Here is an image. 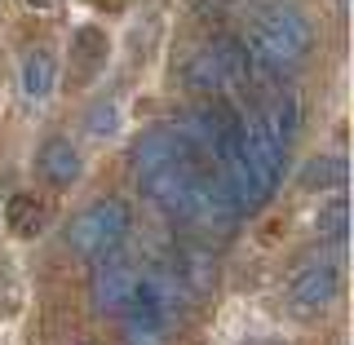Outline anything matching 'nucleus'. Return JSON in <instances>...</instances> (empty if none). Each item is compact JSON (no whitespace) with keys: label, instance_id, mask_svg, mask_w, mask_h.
I'll return each instance as SVG.
<instances>
[{"label":"nucleus","instance_id":"nucleus-1","mask_svg":"<svg viewBox=\"0 0 354 345\" xmlns=\"http://www.w3.org/2000/svg\"><path fill=\"white\" fill-rule=\"evenodd\" d=\"M243 44H248L257 71L279 75V71H292V66H301L310 58V49H315V22L292 0H266L252 14V27L243 36Z\"/></svg>","mask_w":354,"mask_h":345},{"label":"nucleus","instance_id":"nucleus-2","mask_svg":"<svg viewBox=\"0 0 354 345\" xmlns=\"http://www.w3.org/2000/svg\"><path fill=\"white\" fill-rule=\"evenodd\" d=\"M129 235H133V208L115 195H102V199L84 204L80 213L71 217V226H66V248L80 261H97V257L120 252Z\"/></svg>","mask_w":354,"mask_h":345},{"label":"nucleus","instance_id":"nucleus-3","mask_svg":"<svg viewBox=\"0 0 354 345\" xmlns=\"http://www.w3.org/2000/svg\"><path fill=\"white\" fill-rule=\"evenodd\" d=\"M341 292V265L332 257H310L288 274V301L297 310H324Z\"/></svg>","mask_w":354,"mask_h":345},{"label":"nucleus","instance_id":"nucleus-4","mask_svg":"<svg viewBox=\"0 0 354 345\" xmlns=\"http://www.w3.org/2000/svg\"><path fill=\"white\" fill-rule=\"evenodd\" d=\"M133 288H138V270H133L129 261H120L115 252L93 261V274H88V301H93L97 315H124V306L133 301Z\"/></svg>","mask_w":354,"mask_h":345},{"label":"nucleus","instance_id":"nucleus-5","mask_svg":"<svg viewBox=\"0 0 354 345\" xmlns=\"http://www.w3.org/2000/svg\"><path fill=\"white\" fill-rule=\"evenodd\" d=\"M111 58V40L102 27H80L71 36V49H66V71H71L75 84H93L97 75L106 71Z\"/></svg>","mask_w":354,"mask_h":345},{"label":"nucleus","instance_id":"nucleus-6","mask_svg":"<svg viewBox=\"0 0 354 345\" xmlns=\"http://www.w3.org/2000/svg\"><path fill=\"white\" fill-rule=\"evenodd\" d=\"M36 173H40L49 186H58V191L75 186V182H80V173H84L80 147H75L71 138H62V133H53V138L40 147V155H36Z\"/></svg>","mask_w":354,"mask_h":345},{"label":"nucleus","instance_id":"nucleus-7","mask_svg":"<svg viewBox=\"0 0 354 345\" xmlns=\"http://www.w3.org/2000/svg\"><path fill=\"white\" fill-rule=\"evenodd\" d=\"M169 265H173V274L182 279V288L191 297L213 292V283H217V257H213V248H204V243H177Z\"/></svg>","mask_w":354,"mask_h":345},{"label":"nucleus","instance_id":"nucleus-8","mask_svg":"<svg viewBox=\"0 0 354 345\" xmlns=\"http://www.w3.org/2000/svg\"><path fill=\"white\" fill-rule=\"evenodd\" d=\"M182 88L195 93V97H217V93L230 88L226 71H221V58L213 53V44H199L191 58L182 62Z\"/></svg>","mask_w":354,"mask_h":345},{"label":"nucleus","instance_id":"nucleus-9","mask_svg":"<svg viewBox=\"0 0 354 345\" xmlns=\"http://www.w3.org/2000/svg\"><path fill=\"white\" fill-rule=\"evenodd\" d=\"M257 120L266 124V133H270V138L288 151V147H292V138H297V129H301V102H297L292 88H274L270 102L257 111Z\"/></svg>","mask_w":354,"mask_h":345},{"label":"nucleus","instance_id":"nucleus-10","mask_svg":"<svg viewBox=\"0 0 354 345\" xmlns=\"http://www.w3.org/2000/svg\"><path fill=\"white\" fill-rule=\"evenodd\" d=\"M18 84H22V97H27V102H44V97L58 88V58H53L49 49H31L27 58H22Z\"/></svg>","mask_w":354,"mask_h":345},{"label":"nucleus","instance_id":"nucleus-11","mask_svg":"<svg viewBox=\"0 0 354 345\" xmlns=\"http://www.w3.org/2000/svg\"><path fill=\"white\" fill-rule=\"evenodd\" d=\"M350 182V164L346 155H310L297 173V186L301 191H346Z\"/></svg>","mask_w":354,"mask_h":345},{"label":"nucleus","instance_id":"nucleus-12","mask_svg":"<svg viewBox=\"0 0 354 345\" xmlns=\"http://www.w3.org/2000/svg\"><path fill=\"white\" fill-rule=\"evenodd\" d=\"M208 44H213V53L221 58V71H226L230 88H235V84H248L252 75H257V66H252V53H248V44H243V36L221 31V36H213Z\"/></svg>","mask_w":354,"mask_h":345},{"label":"nucleus","instance_id":"nucleus-13","mask_svg":"<svg viewBox=\"0 0 354 345\" xmlns=\"http://www.w3.org/2000/svg\"><path fill=\"white\" fill-rule=\"evenodd\" d=\"M319 235L332 243V261L346 257V243H350V204H346V191H332V204L319 208Z\"/></svg>","mask_w":354,"mask_h":345},{"label":"nucleus","instance_id":"nucleus-14","mask_svg":"<svg viewBox=\"0 0 354 345\" xmlns=\"http://www.w3.org/2000/svg\"><path fill=\"white\" fill-rule=\"evenodd\" d=\"M5 217H9V230H14L18 239H36L44 230V204L31 199V195H14L9 208H5Z\"/></svg>","mask_w":354,"mask_h":345},{"label":"nucleus","instance_id":"nucleus-15","mask_svg":"<svg viewBox=\"0 0 354 345\" xmlns=\"http://www.w3.org/2000/svg\"><path fill=\"white\" fill-rule=\"evenodd\" d=\"M88 133H93V138H111V133H115V124H120V111H115V102H93L88 106Z\"/></svg>","mask_w":354,"mask_h":345},{"label":"nucleus","instance_id":"nucleus-16","mask_svg":"<svg viewBox=\"0 0 354 345\" xmlns=\"http://www.w3.org/2000/svg\"><path fill=\"white\" fill-rule=\"evenodd\" d=\"M22 5H31V9H58V0H22Z\"/></svg>","mask_w":354,"mask_h":345},{"label":"nucleus","instance_id":"nucleus-17","mask_svg":"<svg viewBox=\"0 0 354 345\" xmlns=\"http://www.w3.org/2000/svg\"><path fill=\"white\" fill-rule=\"evenodd\" d=\"M337 9H341V14H346V9H350V0H337Z\"/></svg>","mask_w":354,"mask_h":345}]
</instances>
